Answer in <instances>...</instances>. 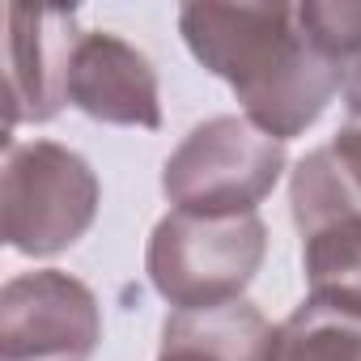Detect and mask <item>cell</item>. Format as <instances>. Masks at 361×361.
<instances>
[{"instance_id": "cell-5", "label": "cell", "mask_w": 361, "mask_h": 361, "mask_svg": "<svg viewBox=\"0 0 361 361\" xmlns=\"http://www.w3.org/2000/svg\"><path fill=\"white\" fill-rule=\"evenodd\" d=\"M102 310L68 272H22L0 289V361H90Z\"/></svg>"}, {"instance_id": "cell-3", "label": "cell", "mask_w": 361, "mask_h": 361, "mask_svg": "<svg viewBox=\"0 0 361 361\" xmlns=\"http://www.w3.org/2000/svg\"><path fill=\"white\" fill-rule=\"evenodd\" d=\"M102 204L98 174L81 153L56 140L9 145L0 209H5V243L18 255H60L94 226Z\"/></svg>"}, {"instance_id": "cell-12", "label": "cell", "mask_w": 361, "mask_h": 361, "mask_svg": "<svg viewBox=\"0 0 361 361\" xmlns=\"http://www.w3.org/2000/svg\"><path fill=\"white\" fill-rule=\"evenodd\" d=\"M344 111H348V119H357L361 123V56H353L348 60V68H344Z\"/></svg>"}, {"instance_id": "cell-7", "label": "cell", "mask_w": 361, "mask_h": 361, "mask_svg": "<svg viewBox=\"0 0 361 361\" xmlns=\"http://www.w3.org/2000/svg\"><path fill=\"white\" fill-rule=\"evenodd\" d=\"M68 102L119 128H161V98L157 73L128 39L111 30H85L68 60Z\"/></svg>"}, {"instance_id": "cell-11", "label": "cell", "mask_w": 361, "mask_h": 361, "mask_svg": "<svg viewBox=\"0 0 361 361\" xmlns=\"http://www.w3.org/2000/svg\"><path fill=\"white\" fill-rule=\"evenodd\" d=\"M331 157H336V166L344 170V178L361 192V123L357 119H348L336 136H331Z\"/></svg>"}, {"instance_id": "cell-6", "label": "cell", "mask_w": 361, "mask_h": 361, "mask_svg": "<svg viewBox=\"0 0 361 361\" xmlns=\"http://www.w3.org/2000/svg\"><path fill=\"white\" fill-rule=\"evenodd\" d=\"M5 35V64H9V136L18 123H47L68 102V60L77 47V13L73 9H26L13 5Z\"/></svg>"}, {"instance_id": "cell-4", "label": "cell", "mask_w": 361, "mask_h": 361, "mask_svg": "<svg viewBox=\"0 0 361 361\" xmlns=\"http://www.w3.org/2000/svg\"><path fill=\"white\" fill-rule=\"evenodd\" d=\"M285 170V145L247 115L196 123L161 166V192L188 213H255Z\"/></svg>"}, {"instance_id": "cell-8", "label": "cell", "mask_w": 361, "mask_h": 361, "mask_svg": "<svg viewBox=\"0 0 361 361\" xmlns=\"http://www.w3.org/2000/svg\"><path fill=\"white\" fill-rule=\"evenodd\" d=\"M276 327L247 298L213 310H174L161 327L157 361H272Z\"/></svg>"}, {"instance_id": "cell-2", "label": "cell", "mask_w": 361, "mask_h": 361, "mask_svg": "<svg viewBox=\"0 0 361 361\" xmlns=\"http://www.w3.org/2000/svg\"><path fill=\"white\" fill-rule=\"evenodd\" d=\"M268 255L259 213H188L170 209L145 251L153 289L174 310H213L238 302Z\"/></svg>"}, {"instance_id": "cell-1", "label": "cell", "mask_w": 361, "mask_h": 361, "mask_svg": "<svg viewBox=\"0 0 361 361\" xmlns=\"http://www.w3.org/2000/svg\"><path fill=\"white\" fill-rule=\"evenodd\" d=\"M178 30L192 56L234 90L243 115L281 145L344 90V64L306 35L298 5H183Z\"/></svg>"}, {"instance_id": "cell-10", "label": "cell", "mask_w": 361, "mask_h": 361, "mask_svg": "<svg viewBox=\"0 0 361 361\" xmlns=\"http://www.w3.org/2000/svg\"><path fill=\"white\" fill-rule=\"evenodd\" d=\"M298 18L336 64L348 68V60L361 56V0H306Z\"/></svg>"}, {"instance_id": "cell-9", "label": "cell", "mask_w": 361, "mask_h": 361, "mask_svg": "<svg viewBox=\"0 0 361 361\" xmlns=\"http://www.w3.org/2000/svg\"><path fill=\"white\" fill-rule=\"evenodd\" d=\"M272 361H361V302L310 293L276 327Z\"/></svg>"}]
</instances>
